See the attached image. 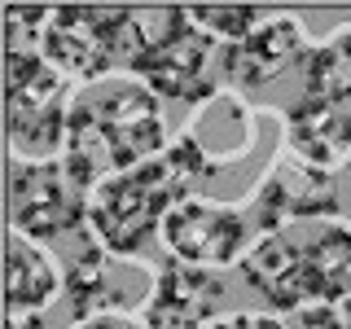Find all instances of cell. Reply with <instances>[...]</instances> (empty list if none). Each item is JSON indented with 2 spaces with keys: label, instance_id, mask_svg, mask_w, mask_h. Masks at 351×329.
<instances>
[{
  "label": "cell",
  "instance_id": "obj_1",
  "mask_svg": "<svg viewBox=\"0 0 351 329\" xmlns=\"http://www.w3.org/2000/svg\"><path fill=\"white\" fill-rule=\"evenodd\" d=\"M167 145L158 97L136 75H110L75 93L62 162L80 189L93 193L101 180L158 158Z\"/></svg>",
  "mask_w": 351,
  "mask_h": 329
},
{
  "label": "cell",
  "instance_id": "obj_2",
  "mask_svg": "<svg viewBox=\"0 0 351 329\" xmlns=\"http://www.w3.org/2000/svg\"><path fill=\"white\" fill-rule=\"evenodd\" d=\"M211 175H215L211 158L184 132L158 158L110 175L88 193V237L106 246L110 255L141 259V250L158 237L167 211L184 197H193Z\"/></svg>",
  "mask_w": 351,
  "mask_h": 329
},
{
  "label": "cell",
  "instance_id": "obj_3",
  "mask_svg": "<svg viewBox=\"0 0 351 329\" xmlns=\"http://www.w3.org/2000/svg\"><path fill=\"white\" fill-rule=\"evenodd\" d=\"M71 106V80L44 53H5V127L18 162L62 158Z\"/></svg>",
  "mask_w": 351,
  "mask_h": 329
},
{
  "label": "cell",
  "instance_id": "obj_4",
  "mask_svg": "<svg viewBox=\"0 0 351 329\" xmlns=\"http://www.w3.org/2000/svg\"><path fill=\"white\" fill-rule=\"evenodd\" d=\"M136 27L132 5H53V22L44 36L49 58L66 80H80L84 88L110 80L114 71L136 66Z\"/></svg>",
  "mask_w": 351,
  "mask_h": 329
},
{
  "label": "cell",
  "instance_id": "obj_5",
  "mask_svg": "<svg viewBox=\"0 0 351 329\" xmlns=\"http://www.w3.org/2000/svg\"><path fill=\"white\" fill-rule=\"evenodd\" d=\"M255 224L241 206L215 202L206 193H193L184 202H176L167 219L158 228V241L167 250V259L193 263V268H241V259L255 246Z\"/></svg>",
  "mask_w": 351,
  "mask_h": 329
},
{
  "label": "cell",
  "instance_id": "obj_6",
  "mask_svg": "<svg viewBox=\"0 0 351 329\" xmlns=\"http://www.w3.org/2000/svg\"><path fill=\"white\" fill-rule=\"evenodd\" d=\"M88 233V189H80L62 158L18 162L9 158V233L31 241H53Z\"/></svg>",
  "mask_w": 351,
  "mask_h": 329
},
{
  "label": "cell",
  "instance_id": "obj_7",
  "mask_svg": "<svg viewBox=\"0 0 351 329\" xmlns=\"http://www.w3.org/2000/svg\"><path fill=\"white\" fill-rule=\"evenodd\" d=\"M255 233H277V228L312 224V219H334L338 215V180L334 171H321L303 162L299 154L277 149L272 167L250 193L246 206Z\"/></svg>",
  "mask_w": 351,
  "mask_h": 329
},
{
  "label": "cell",
  "instance_id": "obj_8",
  "mask_svg": "<svg viewBox=\"0 0 351 329\" xmlns=\"http://www.w3.org/2000/svg\"><path fill=\"white\" fill-rule=\"evenodd\" d=\"M158 268H145L141 259L110 255L93 237L66 263V303H71L75 321H93V316H119L145 307Z\"/></svg>",
  "mask_w": 351,
  "mask_h": 329
},
{
  "label": "cell",
  "instance_id": "obj_9",
  "mask_svg": "<svg viewBox=\"0 0 351 329\" xmlns=\"http://www.w3.org/2000/svg\"><path fill=\"white\" fill-rule=\"evenodd\" d=\"M307 53H312V40H307L303 22L294 14H277V18H263L246 40L219 44L215 66H219V75H224V84L259 88V84L277 80L285 71H294V66L303 71Z\"/></svg>",
  "mask_w": 351,
  "mask_h": 329
},
{
  "label": "cell",
  "instance_id": "obj_10",
  "mask_svg": "<svg viewBox=\"0 0 351 329\" xmlns=\"http://www.w3.org/2000/svg\"><path fill=\"white\" fill-rule=\"evenodd\" d=\"M224 303V277L211 268H193L180 259H162L141 325L145 329H206Z\"/></svg>",
  "mask_w": 351,
  "mask_h": 329
},
{
  "label": "cell",
  "instance_id": "obj_11",
  "mask_svg": "<svg viewBox=\"0 0 351 329\" xmlns=\"http://www.w3.org/2000/svg\"><path fill=\"white\" fill-rule=\"evenodd\" d=\"M211 62H219V49L211 36H202L197 27H184L176 40L162 49L145 53L136 62V80L149 88L154 97H176V101H211L215 97V75Z\"/></svg>",
  "mask_w": 351,
  "mask_h": 329
},
{
  "label": "cell",
  "instance_id": "obj_12",
  "mask_svg": "<svg viewBox=\"0 0 351 329\" xmlns=\"http://www.w3.org/2000/svg\"><path fill=\"white\" fill-rule=\"evenodd\" d=\"M294 246L312 303H351V219L294 224Z\"/></svg>",
  "mask_w": 351,
  "mask_h": 329
},
{
  "label": "cell",
  "instance_id": "obj_13",
  "mask_svg": "<svg viewBox=\"0 0 351 329\" xmlns=\"http://www.w3.org/2000/svg\"><path fill=\"white\" fill-rule=\"evenodd\" d=\"M241 281L277 316H294L299 307L312 303L307 281H303V263H299V246H294V228L259 233L250 255L241 259Z\"/></svg>",
  "mask_w": 351,
  "mask_h": 329
},
{
  "label": "cell",
  "instance_id": "obj_14",
  "mask_svg": "<svg viewBox=\"0 0 351 329\" xmlns=\"http://www.w3.org/2000/svg\"><path fill=\"white\" fill-rule=\"evenodd\" d=\"M285 149L321 171H347L351 167V110L299 97L285 110Z\"/></svg>",
  "mask_w": 351,
  "mask_h": 329
},
{
  "label": "cell",
  "instance_id": "obj_15",
  "mask_svg": "<svg viewBox=\"0 0 351 329\" xmlns=\"http://www.w3.org/2000/svg\"><path fill=\"white\" fill-rule=\"evenodd\" d=\"M58 294H66V277L40 241L9 233L5 241V307L9 316H40Z\"/></svg>",
  "mask_w": 351,
  "mask_h": 329
},
{
  "label": "cell",
  "instance_id": "obj_16",
  "mask_svg": "<svg viewBox=\"0 0 351 329\" xmlns=\"http://www.w3.org/2000/svg\"><path fill=\"white\" fill-rule=\"evenodd\" d=\"M303 97L351 110V22H343L321 44H312L303 62Z\"/></svg>",
  "mask_w": 351,
  "mask_h": 329
},
{
  "label": "cell",
  "instance_id": "obj_17",
  "mask_svg": "<svg viewBox=\"0 0 351 329\" xmlns=\"http://www.w3.org/2000/svg\"><path fill=\"white\" fill-rule=\"evenodd\" d=\"M189 18L202 36L237 44L263 22V9L259 5H189Z\"/></svg>",
  "mask_w": 351,
  "mask_h": 329
},
{
  "label": "cell",
  "instance_id": "obj_18",
  "mask_svg": "<svg viewBox=\"0 0 351 329\" xmlns=\"http://www.w3.org/2000/svg\"><path fill=\"white\" fill-rule=\"evenodd\" d=\"M290 329H351V303H307L285 316Z\"/></svg>",
  "mask_w": 351,
  "mask_h": 329
},
{
  "label": "cell",
  "instance_id": "obj_19",
  "mask_svg": "<svg viewBox=\"0 0 351 329\" xmlns=\"http://www.w3.org/2000/svg\"><path fill=\"white\" fill-rule=\"evenodd\" d=\"M206 329H290V325L272 312H228V316H215Z\"/></svg>",
  "mask_w": 351,
  "mask_h": 329
},
{
  "label": "cell",
  "instance_id": "obj_20",
  "mask_svg": "<svg viewBox=\"0 0 351 329\" xmlns=\"http://www.w3.org/2000/svg\"><path fill=\"white\" fill-rule=\"evenodd\" d=\"M5 329H49V321L44 316H9Z\"/></svg>",
  "mask_w": 351,
  "mask_h": 329
},
{
  "label": "cell",
  "instance_id": "obj_21",
  "mask_svg": "<svg viewBox=\"0 0 351 329\" xmlns=\"http://www.w3.org/2000/svg\"><path fill=\"white\" fill-rule=\"evenodd\" d=\"M71 329H123L114 316H93V321H75Z\"/></svg>",
  "mask_w": 351,
  "mask_h": 329
},
{
  "label": "cell",
  "instance_id": "obj_22",
  "mask_svg": "<svg viewBox=\"0 0 351 329\" xmlns=\"http://www.w3.org/2000/svg\"><path fill=\"white\" fill-rule=\"evenodd\" d=\"M347 171H351V167H347Z\"/></svg>",
  "mask_w": 351,
  "mask_h": 329
}]
</instances>
